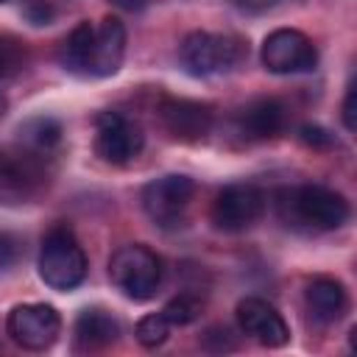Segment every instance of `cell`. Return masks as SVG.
<instances>
[{
  "instance_id": "obj_27",
  "label": "cell",
  "mask_w": 357,
  "mask_h": 357,
  "mask_svg": "<svg viewBox=\"0 0 357 357\" xmlns=\"http://www.w3.org/2000/svg\"><path fill=\"white\" fill-rule=\"evenodd\" d=\"M3 114H6V98L0 95V117H3Z\"/></svg>"
},
{
  "instance_id": "obj_21",
  "label": "cell",
  "mask_w": 357,
  "mask_h": 357,
  "mask_svg": "<svg viewBox=\"0 0 357 357\" xmlns=\"http://www.w3.org/2000/svg\"><path fill=\"white\" fill-rule=\"evenodd\" d=\"M25 61V47L22 42L11 39V36H0V78L17 73Z\"/></svg>"
},
{
  "instance_id": "obj_26",
  "label": "cell",
  "mask_w": 357,
  "mask_h": 357,
  "mask_svg": "<svg viewBox=\"0 0 357 357\" xmlns=\"http://www.w3.org/2000/svg\"><path fill=\"white\" fill-rule=\"evenodd\" d=\"M120 8H126V11H142L151 0H114Z\"/></svg>"
},
{
  "instance_id": "obj_6",
  "label": "cell",
  "mask_w": 357,
  "mask_h": 357,
  "mask_svg": "<svg viewBox=\"0 0 357 357\" xmlns=\"http://www.w3.org/2000/svg\"><path fill=\"white\" fill-rule=\"evenodd\" d=\"M145 134L137 120L120 112H100L95 120V153L109 165H128L142 153Z\"/></svg>"
},
{
  "instance_id": "obj_25",
  "label": "cell",
  "mask_w": 357,
  "mask_h": 357,
  "mask_svg": "<svg viewBox=\"0 0 357 357\" xmlns=\"http://www.w3.org/2000/svg\"><path fill=\"white\" fill-rule=\"evenodd\" d=\"M343 126L349 131H354V86H349L346 100H343Z\"/></svg>"
},
{
  "instance_id": "obj_11",
  "label": "cell",
  "mask_w": 357,
  "mask_h": 357,
  "mask_svg": "<svg viewBox=\"0 0 357 357\" xmlns=\"http://www.w3.org/2000/svg\"><path fill=\"white\" fill-rule=\"evenodd\" d=\"M45 184V159L20 148L0 153V204H25Z\"/></svg>"
},
{
  "instance_id": "obj_10",
  "label": "cell",
  "mask_w": 357,
  "mask_h": 357,
  "mask_svg": "<svg viewBox=\"0 0 357 357\" xmlns=\"http://www.w3.org/2000/svg\"><path fill=\"white\" fill-rule=\"evenodd\" d=\"M156 114L162 120V128L178 139V142H204L212 131L215 112L209 103L192 100V98H173L165 95L156 106Z\"/></svg>"
},
{
  "instance_id": "obj_19",
  "label": "cell",
  "mask_w": 357,
  "mask_h": 357,
  "mask_svg": "<svg viewBox=\"0 0 357 357\" xmlns=\"http://www.w3.org/2000/svg\"><path fill=\"white\" fill-rule=\"evenodd\" d=\"M204 310V301L198 296H190V293H181L176 298H170L165 307H162V315L167 318L170 326H187L192 324Z\"/></svg>"
},
{
  "instance_id": "obj_4",
  "label": "cell",
  "mask_w": 357,
  "mask_h": 357,
  "mask_svg": "<svg viewBox=\"0 0 357 357\" xmlns=\"http://www.w3.org/2000/svg\"><path fill=\"white\" fill-rule=\"evenodd\" d=\"M279 206H287L296 223L321 231L337 229L349 220V201L324 184H301L284 192V201H279Z\"/></svg>"
},
{
  "instance_id": "obj_13",
  "label": "cell",
  "mask_w": 357,
  "mask_h": 357,
  "mask_svg": "<svg viewBox=\"0 0 357 357\" xmlns=\"http://www.w3.org/2000/svg\"><path fill=\"white\" fill-rule=\"evenodd\" d=\"M126 56V25L117 17H103L95 25L92 45H89V61H86V78H106L114 75Z\"/></svg>"
},
{
  "instance_id": "obj_7",
  "label": "cell",
  "mask_w": 357,
  "mask_h": 357,
  "mask_svg": "<svg viewBox=\"0 0 357 357\" xmlns=\"http://www.w3.org/2000/svg\"><path fill=\"white\" fill-rule=\"evenodd\" d=\"M262 64L276 75L310 73L318 64V50L307 33L296 28H276L262 42Z\"/></svg>"
},
{
  "instance_id": "obj_1",
  "label": "cell",
  "mask_w": 357,
  "mask_h": 357,
  "mask_svg": "<svg viewBox=\"0 0 357 357\" xmlns=\"http://www.w3.org/2000/svg\"><path fill=\"white\" fill-rule=\"evenodd\" d=\"M178 56L190 75L206 78V75H220L240 67L248 59V45L237 33L192 31L184 36Z\"/></svg>"
},
{
  "instance_id": "obj_2",
  "label": "cell",
  "mask_w": 357,
  "mask_h": 357,
  "mask_svg": "<svg viewBox=\"0 0 357 357\" xmlns=\"http://www.w3.org/2000/svg\"><path fill=\"white\" fill-rule=\"evenodd\" d=\"M39 276L53 290H73L86 276V254L70 226H53L42 237Z\"/></svg>"
},
{
  "instance_id": "obj_22",
  "label": "cell",
  "mask_w": 357,
  "mask_h": 357,
  "mask_svg": "<svg viewBox=\"0 0 357 357\" xmlns=\"http://www.w3.org/2000/svg\"><path fill=\"white\" fill-rule=\"evenodd\" d=\"M298 137H301L304 145H310L315 151H324V148H332L335 145V137L326 128H321V126H301L298 128Z\"/></svg>"
},
{
  "instance_id": "obj_17",
  "label": "cell",
  "mask_w": 357,
  "mask_h": 357,
  "mask_svg": "<svg viewBox=\"0 0 357 357\" xmlns=\"http://www.w3.org/2000/svg\"><path fill=\"white\" fill-rule=\"evenodd\" d=\"M61 134H64V131H61V123H59L56 117H45V114L31 117V120H25V123L17 128L20 148L28 151V153H36V156H42V159H47V156L59 148Z\"/></svg>"
},
{
  "instance_id": "obj_12",
  "label": "cell",
  "mask_w": 357,
  "mask_h": 357,
  "mask_svg": "<svg viewBox=\"0 0 357 357\" xmlns=\"http://www.w3.org/2000/svg\"><path fill=\"white\" fill-rule=\"evenodd\" d=\"M237 324L243 329V335H248L251 340H257L259 346H268V349H279L290 340V329L282 318V312L259 298V296H245L240 298L237 304Z\"/></svg>"
},
{
  "instance_id": "obj_28",
  "label": "cell",
  "mask_w": 357,
  "mask_h": 357,
  "mask_svg": "<svg viewBox=\"0 0 357 357\" xmlns=\"http://www.w3.org/2000/svg\"><path fill=\"white\" fill-rule=\"evenodd\" d=\"M0 3H8V0H0Z\"/></svg>"
},
{
  "instance_id": "obj_14",
  "label": "cell",
  "mask_w": 357,
  "mask_h": 357,
  "mask_svg": "<svg viewBox=\"0 0 357 357\" xmlns=\"http://www.w3.org/2000/svg\"><path fill=\"white\" fill-rule=\"evenodd\" d=\"M287 126V109L276 98H257L237 112V131L251 142L276 139Z\"/></svg>"
},
{
  "instance_id": "obj_18",
  "label": "cell",
  "mask_w": 357,
  "mask_h": 357,
  "mask_svg": "<svg viewBox=\"0 0 357 357\" xmlns=\"http://www.w3.org/2000/svg\"><path fill=\"white\" fill-rule=\"evenodd\" d=\"M92 33H95V25L89 20L78 22L67 39L61 42L59 47V61L67 73L73 75H84L86 78V61H89V45H92Z\"/></svg>"
},
{
  "instance_id": "obj_3",
  "label": "cell",
  "mask_w": 357,
  "mask_h": 357,
  "mask_svg": "<svg viewBox=\"0 0 357 357\" xmlns=\"http://www.w3.org/2000/svg\"><path fill=\"white\" fill-rule=\"evenodd\" d=\"M112 284L131 301H148L162 284V259L142 243L120 245L109 259Z\"/></svg>"
},
{
  "instance_id": "obj_5",
  "label": "cell",
  "mask_w": 357,
  "mask_h": 357,
  "mask_svg": "<svg viewBox=\"0 0 357 357\" xmlns=\"http://www.w3.org/2000/svg\"><path fill=\"white\" fill-rule=\"evenodd\" d=\"M195 195V181L184 173H167L142 187V209L159 229H178Z\"/></svg>"
},
{
  "instance_id": "obj_8",
  "label": "cell",
  "mask_w": 357,
  "mask_h": 357,
  "mask_svg": "<svg viewBox=\"0 0 357 357\" xmlns=\"http://www.w3.org/2000/svg\"><path fill=\"white\" fill-rule=\"evenodd\" d=\"M6 332L17 346L28 351H42L56 343L61 332V315L50 304H17L6 318Z\"/></svg>"
},
{
  "instance_id": "obj_24",
  "label": "cell",
  "mask_w": 357,
  "mask_h": 357,
  "mask_svg": "<svg viewBox=\"0 0 357 357\" xmlns=\"http://www.w3.org/2000/svg\"><path fill=\"white\" fill-rule=\"evenodd\" d=\"M22 14H25V20L33 22V25H47V22L53 20V6L45 3V0H28L25 8H22Z\"/></svg>"
},
{
  "instance_id": "obj_20",
  "label": "cell",
  "mask_w": 357,
  "mask_h": 357,
  "mask_svg": "<svg viewBox=\"0 0 357 357\" xmlns=\"http://www.w3.org/2000/svg\"><path fill=\"white\" fill-rule=\"evenodd\" d=\"M167 335H170V324H167V318H165L162 312H151V315L139 318V321H137V329H134V337H137L145 349L162 346V343L167 340Z\"/></svg>"
},
{
  "instance_id": "obj_16",
  "label": "cell",
  "mask_w": 357,
  "mask_h": 357,
  "mask_svg": "<svg viewBox=\"0 0 357 357\" xmlns=\"http://www.w3.org/2000/svg\"><path fill=\"white\" fill-rule=\"evenodd\" d=\"M75 349L78 351H98L112 346L120 337V321L106 310H84L75 318Z\"/></svg>"
},
{
  "instance_id": "obj_9",
  "label": "cell",
  "mask_w": 357,
  "mask_h": 357,
  "mask_svg": "<svg viewBox=\"0 0 357 357\" xmlns=\"http://www.w3.org/2000/svg\"><path fill=\"white\" fill-rule=\"evenodd\" d=\"M265 212V192L257 184H226L212 204V223L220 231H245Z\"/></svg>"
},
{
  "instance_id": "obj_15",
  "label": "cell",
  "mask_w": 357,
  "mask_h": 357,
  "mask_svg": "<svg viewBox=\"0 0 357 357\" xmlns=\"http://www.w3.org/2000/svg\"><path fill=\"white\" fill-rule=\"evenodd\" d=\"M304 298H307L310 315H312L318 324H335V321L346 312V307H349L346 287H343L337 279H329V276H315V279L307 284Z\"/></svg>"
},
{
  "instance_id": "obj_23",
  "label": "cell",
  "mask_w": 357,
  "mask_h": 357,
  "mask_svg": "<svg viewBox=\"0 0 357 357\" xmlns=\"http://www.w3.org/2000/svg\"><path fill=\"white\" fill-rule=\"evenodd\" d=\"M22 254L20 240L11 231H0V271H8Z\"/></svg>"
}]
</instances>
